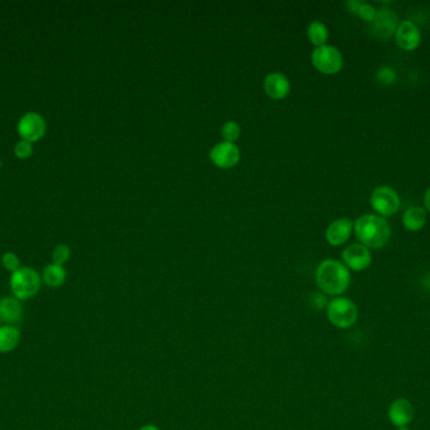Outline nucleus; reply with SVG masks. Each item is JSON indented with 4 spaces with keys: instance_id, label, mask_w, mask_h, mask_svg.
<instances>
[{
    "instance_id": "obj_16",
    "label": "nucleus",
    "mask_w": 430,
    "mask_h": 430,
    "mask_svg": "<svg viewBox=\"0 0 430 430\" xmlns=\"http://www.w3.org/2000/svg\"><path fill=\"white\" fill-rule=\"evenodd\" d=\"M22 333L17 326H0V353H9L21 344Z\"/></svg>"
},
{
    "instance_id": "obj_19",
    "label": "nucleus",
    "mask_w": 430,
    "mask_h": 430,
    "mask_svg": "<svg viewBox=\"0 0 430 430\" xmlns=\"http://www.w3.org/2000/svg\"><path fill=\"white\" fill-rule=\"evenodd\" d=\"M307 37L313 46L321 47L327 45L330 33L326 24L320 21H313L307 28Z\"/></svg>"
},
{
    "instance_id": "obj_11",
    "label": "nucleus",
    "mask_w": 430,
    "mask_h": 430,
    "mask_svg": "<svg viewBox=\"0 0 430 430\" xmlns=\"http://www.w3.org/2000/svg\"><path fill=\"white\" fill-rule=\"evenodd\" d=\"M395 40L404 51H414L422 43V32L412 21H402L396 29Z\"/></svg>"
},
{
    "instance_id": "obj_3",
    "label": "nucleus",
    "mask_w": 430,
    "mask_h": 430,
    "mask_svg": "<svg viewBox=\"0 0 430 430\" xmlns=\"http://www.w3.org/2000/svg\"><path fill=\"white\" fill-rule=\"evenodd\" d=\"M9 287L14 298L21 302L34 298L40 293L42 287V278L40 273L33 268L22 266L13 273L9 279Z\"/></svg>"
},
{
    "instance_id": "obj_26",
    "label": "nucleus",
    "mask_w": 430,
    "mask_h": 430,
    "mask_svg": "<svg viewBox=\"0 0 430 430\" xmlns=\"http://www.w3.org/2000/svg\"><path fill=\"white\" fill-rule=\"evenodd\" d=\"M361 3L362 1H360V0H350V1L346 3V8H347L349 12L356 14L357 9H359V6H361Z\"/></svg>"
},
{
    "instance_id": "obj_10",
    "label": "nucleus",
    "mask_w": 430,
    "mask_h": 430,
    "mask_svg": "<svg viewBox=\"0 0 430 430\" xmlns=\"http://www.w3.org/2000/svg\"><path fill=\"white\" fill-rule=\"evenodd\" d=\"M397 26L399 19L395 12H393L389 8H381L378 9L376 17L371 23V30L373 37H376L378 40H388L391 35H395Z\"/></svg>"
},
{
    "instance_id": "obj_23",
    "label": "nucleus",
    "mask_w": 430,
    "mask_h": 430,
    "mask_svg": "<svg viewBox=\"0 0 430 430\" xmlns=\"http://www.w3.org/2000/svg\"><path fill=\"white\" fill-rule=\"evenodd\" d=\"M14 154L19 159H27L33 154V143L21 139L14 147Z\"/></svg>"
},
{
    "instance_id": "obj_8",
    "label": "nucleus",
    "mask_w": 430,
    "mask_h": 430,
    "mask_svg": "<svg viewBox=\"0 0 430 430\" xmlns=\"http://www.w3.org/2000/svg\"><path fill=\"white\" fill-rule=\"evenodd\" d=\"M209 158L215 166L221 169H229L237 166L240 159V150L236 143L221 142L215 144L210 149Z\"/></svg>"
},
{
    "instance_id": "obj_27",
    "label": "nucleus",
    "mask_w": 430,
    "mask_h": 430,
    "mask_svg": "<svg viewBox=\"0 0 430 430\" xmlns=\"http://www.w3.org/2000/svg\"><path fill=\"white\" fill-rule=\"evenodd\" d=\"M424 205L425 208H426V210H428V211L430 213V187L428 188V190H426V192H425Z\"/></svg>"
},
{
    "instance_id": "obj_5",
    "label": "nucleus",
    "mask_w": 430,
    "mask_h": 430,
    "mask_svg": "<svg viewBox=\"0 0 430 430\" xmlns=\"http://www.w3.org/2000/svg\"><path fill=\"white\" fill-rule=\"evenodd\" d=\"M313 67L325 75L339 74L344 67V56L337 47L331 45L316 47L311 56Z\"/></svg>"
},
{
    "instance_id": "obj_15",
    "label": "nucleus",
    "mask_w": 430,
    "mask_h": 430,
    "mask_svg": "<svg viewBox=\"0 0 430 430\" xmlns=\"http://www.w3.org/2000/svg\"><path fill=\"white\" fill-rule=\"evenodd\" d=\"M24 316L23 302L11 297L0 298V323L6 326H16L22 322Z\"/></svg>"
},
{
    "instance_id": "obj_2",
    "label": "nucleus",
    "mask_w": 430,
    "mask_h": 430,
    "mask_svg": "<svg viewBox=\"0 0 430 430\" xmlns=\"http://www.w3.org/2000/svg\"><path fill=\"white\" fill-rule=\"evenodd\" d=\"M357 240L368 249H381L390 240V225L386 218L375 213L362 215L354 222Z\"/></svg>"
},
{
    "instance_id": "obj_1",
    "label": "nucleus",
    "mask_w": 430,
    "mask_h": 430,
    "mask_svg": "<svg viewBox=\"0 0 430 430\" xmlns=\"http://www.w3.org/2000/svg\"><path fill=\"white\" fill-rule=\"evenodd\" d=\"M315 281L325 295L341 297L350 287V270L339 260L325 259L317 266Z\"/></svg>"
},
{
    "instance_id": "obj_14",
    "label": "nucleus",
    "mask_w": 430,
    "mask_h": 430,
    "mask_svg": "<svg viewBox=\"0 0 430 430\" xmlns=\"http://www.w3.org/2000/svg\"><path fill=\"white\" fill-rule=\"evenodd\" d=\"M263 89L267 95L273 100H282L291 92L289 77L282 72H271L263 81Z\"/></svg>"
},
{
    "instance_id": "obj_28",
    "label": "nucleus",
    "mask_w": 430,
    "mask_h": 430,
    "mask_svg": "<svg viewBox=\"0 0 430 430\" xmlns=\"http://www.w3.org/2000/svg\"><path fill=\"white\" fill-rule=\"evenodd\" d=\"M137 430H161L158 428V425L155 424H145L140 426Z\"/></svg>"
},
{
    "instance_id": "obj_22",
    "label": "nucleus",
    "mask_w": 430,
    "mask_h": 430,
    "mask_svg": "<svg viewBox=\"0 0 430 430\" xmlns=\"http://www.w3.org/2000/svg\"><path fill=\"white\" fill-rule=\"evenodd\" d=\"M1 264L4 266V269L11 271V274L22 268L21 266V259H19L17 254L11 253V251H6V253L3 254Z\"/></svg>"
},
{
    "instance_id": "obj_20",
    "label": "nucleus",
    "mask_w": 430,
    "mask_h": 430,
    "mask_svg": "<svg viewBox=\"0 0 430 430\" xmlns=\"http://www.w3.org/2000/svg\"><path fill=\"white\" fill-rule=\"evenodd\" d=\"M240 132H242V128L237 121H226L221 125V135L223 142L234 143L240 137Z\"/></svg>"
},
{
    "instance_id": "obj_17",
    "label": "nucleus",
    "mask_w": 430,
    "mask_h": 430,
    "mask_svg": "<svg viewBox=\"0 0 430 430\" xmlns=\"http://www.w3.org/2000/svg\"><path fill=\"white\" fill-rule=\"evenodd\" d=\"M425 224H426V211L423 207H410L402 213V225L410 232L420 231L424 227Z\"/></svg>"
},
{
    "instance_id": "obj_30",
    "label": "nucleus",
    "mask_w": 430,
    "mask_h": 430,
    "mask_svg": "<svg viewBox=\"0 0 430 430\" xmlns=\"http://www.w3.org/2000/svg\"><path fill=\"white\" fill-rule=\"evenodd\" d=\"M0 168H1V161H0Z\"/></svg>"
},
{
    "instance_id": "obj_7",
    "label": "nucleus",
    "mask_w": 430,
    "mask_h": 430,
    "mask_svg": "<svg viewBox=\"0 0 430 430\" xmlns=\"http://www.w3.org/2000/svg\"><path fill=\"white\" fill-rule=\"evenodd\" d=\"M17 130L23 140L35 143L45 137L47 123L42 115L35 111H29L18 121Z\"/></svg>"
},
{
    "instance_id": "obj_4",
    "label": "nucleus",
    "mask_w": 430,
    "mask_h": 430,
    "mask_svg": "<svg viewBox=\"0 0 430 430\" xmlns=\"http://www.w3.org/2000/svg\"><path fill=\"white\" fill-rule=\"evenodd\" d=\"M326 316L334 327L349 329L357 322L359 308L352 299L347 297H335L326 305Z\"/></svg>"
},
{
    "instance_id": "obj_6",
    "label": "nucleus",
    "mask_w": 430,
    "mask_h": 430,
    "mask_svg": "<svg viewBox=\"0 0 430 430\" xmlns=\"http://www.w3.org/2000/svg\"><path fill=\"white\" fill-rule=\"evenodd\" d=\"M370 205L381 217L394 216L400 210V196L389 186H379L371 192Z\"/></svg>"
},
{
    "instance_id": "obj_9",
    "label": "nucleus",
    "mask_w": 430,
    "mask_h": 430,
    "mask_svg": "<svg viewBox=\"0 0 430 430\" xmlns=\"http://www.w3.org/2000/svg\"><path fill=\"white\" fill-rule=\"evenodd\" d=\"M342 263L349 270L364 271L373 263V255L362 244H351L342 251Z\"/></svg>"
},
{
    "instance_id": "obj_13",
    "label": "nucleus",
    "mask_w": 430,
    "mask_h": 430,
    "mask_svg": "<svg viewBox=\"0 0 430 430\" xmlns=\"http://www.w3.org/2000/svg\"><path fill=\"white\" fill-rule=\"evenodd\" d=\"M354 232V222L350 218L341 217L334 220L326 229V240L331 247H341L349 241Z\"/></svg>"
},
{
    "instance_id": "obj_29",
    "label": "nucleus",
    "mask_w": 430,
    "mask_h": 430,
    "mask_svg": "<svg viewBox=\"0 0 430 430\" xmlns=\"http://www.w3.org/2000/svg\"><path fill=\"white\" fill-rule=\"evenodd\" d=\"M396 430H412V429H409V426H402V428H396Z\"/></svg>"
},
{
    "instance_id": "obj_24",
    "label": "nucleus",
    "mask_w": 430,
    "mask_h": 430,
    "mask_svg": "<svg viewBox=\"0 0 430 430\" xmlns=\"http://www.w3.org/2000/svg\"><path fill=\"white\" fill-rule=\"evenodd\" d=\"M376 12H378V9L375 6H371L370 3L362 1L361 6H359V9H357L356 14L365 22L373 23V19L376 17Z\"/></svg>"
},
{
    "instance_id": "obj_18",
    "label": "nucleus",
    "mask_w": 430,
    "mask_h": 430,
    "mask_svg": "<svg viewBox=\"0 0 430 430\" xmlns=\"http://www.w3.org/2000/svg\"><path fill=\"white\" fill-rule=\"evenodd\" d=\"M40 278L47 287L56 289V288L62 287L64 284V281L67 279V271L64 269V266L52 263L45 266Z\"/></svg>"
},
{
    "instance_id": "obj_12",
    "label": "nucleus",
    "mask_w": 430,
    "mask_h": 430,
    "mask_svg": "<svg viewBox=\"0 0 430 430\" xmlns=\"http://www.w3.org/2000/svg\"><path fill=\"white\" fill-rule=\"evenodd\" d=\"M414 415H415V410H414L413 404L405 397L395 399L394 402H391L389 410H388V418L395 428L409 426L413 423Z\"/></svg>"
},
{
    "instance_id": "obj_25",
    "label": "nucleus",
    "mask_w": 430,
    "mask_h": 430,
    "mask_svg": "<svg viewBox=\"0 0 430 430\" xmlns=\"http://www.w3.org/2000/svg\"><path fill=\"white\" fill-rule=\"evenodd\" d=\"M376 77H378V80H379L381 84L390 85V84H393V82L396 80L395 71L393 69H389V67H383V69H380L379 71H378Z\"/></svg>"
},
{
    "instance_id": "obj_21",
    "label": "nucleus",
    "mask_w": 430,
    "mask_h": 430,
    "mask_svg": "<svg viewBox=\"0 0 430 430\" xmlns=\"http://www.w3.org/2000/svg\"><path fill=\"white\" fill-rule=\"evenodd\" d=\"M71 258V249L64 244H59L54 247L53 253H52V261L53 264L63 265L67 263L68 260Z\"/></svg>"
}]
</instances>
